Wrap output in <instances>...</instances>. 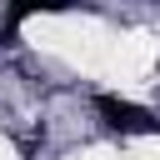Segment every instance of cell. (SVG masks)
<instances>
[{
    "instance_id": "6da1fadb",
    "label": "cell",
    "mask_w": 160,
    "mask_h": 160,
    "mask_svg": "<svg viewBox=\"0 0 160 160\" xmlns=\"http://www.w3.org/2000/svg\"><path fill=\"white\" fill-rule=\"evenodd\" d=\"M95 110H100V120H105L115 135H150V130H160V120H155L145 105L120 100V95H95Z\"/></svg>"
}]
</instances>
